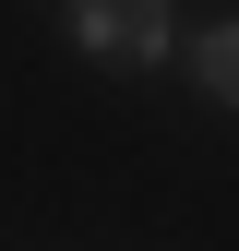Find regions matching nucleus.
<instances>
[{"instance_id":"1","label":"nucleus","mask_w":239,"mask_h":251,"mask_svg":"<svg viewBox=\"0 0 239 251\" xmlns=\"http://www.w3.org/2000/svg\"><path fill=\"white\" fill-rule=\"evenodd\" d=\"M60 36H72L84 60H108V72H167V60L191 48V24H179L167 0H72Z\"/></svg>"},{"instance_id":"2","label":"nucleus","mask_w":239,"mask_h":251,"mask_svg":"<svg viewBox=\"0 0 239 251\" xmlns=\"http://www.w3.org/2000/svg\"><path fill=\"white\" fill-rule=\"evenodd\" d=\"M179 60H191V84H203L215 108H239V12H215V24H191V48H179Z\"/></svg>"}]
</instances>
